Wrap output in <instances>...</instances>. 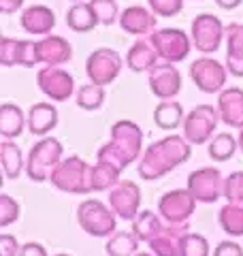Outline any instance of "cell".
Returning a JSON list of instances; mask_svg holds the SVG:
<instances>
[{"label": "cell", "mask_w": 243, "mask_h": 256, "mask_svg": "<svg viewBox=\"0 0 243 256\" xmlns=\"http://www.w3.org/2000/svg\"><path fill=\"white\" fill-rule=\"evenodd\" d=\"M190 154H192L190 143L186 141V137H180V134H168V137L152 143L145 150V154L139 162L141 180L154 182V180L164 178L175 166L184 164L190 158Z\"/></svg>", "instance_id": "obj_1"}, {"label": "cell", "mask_w": 243, "mask_h": 256, "mask_svg": "<svg viewBox=\"0 0 243 256\" xmlns=\"http://www.w3.org/2000/svg\"><path fill=\"white\" fill-rule=\"evenodd\" d=\"M143 132L141 126L130 120H120L111 126V141L98 150V162H107L124 171L128 164L134 162L141 154Z\"/></svg>", "instance_id": "obj_2"}, {"label": "cell", "mask_w": 243, "mask_h": 256, "mask_svg": "<svg viewBox=\"0 0 243 256\" xmlns=\"http://www.w3.org/2000/svg\"><path fill=\"white\" fill-rule=\"evenodd\" d=\"M50 182L62 192L90 194L92 192V164L84 162L79 156H68L56 166Z\"/></svg>", "instance_id": "obj_3"}, {"label": "cell", "mask_w": 243, "mask_h": 256, "mask_svg": "<svg viewBox=\"0 0 243 256\" xmlns=\"http://www.w3.org/2000/svg\"><path fill=\"white\" fill-rule=\"evenodd\" d=\"M62 154H64V148L58 139H54V137L40 139L36 146L30 150L28 160H26L28 180L36 182V184L52 180V173L56 171V166L62 162Z\"/></svg>", "instance_id": "obj_4"}, {"label": "cell", "mask_w": 243, "mask_h": 256, "mask_svg": "<svg viewBox=\"0 0 243 256\" xmlns=\"http://www.w3.org/2000/svg\"><path fill=\"white\" fill-rule=\"evenodd\" d=\"M77 220L79 226L92 237H111L118 233V216L96 198H86L77 207Z\"/></svg>", "instance_id": "obj_5"}, {"label": "cell", "mask_w": 243, "mask_h": 256, "mask_svg": "<svg viewBox=\"0 0 243 256\" xmlns=\"http://www.w3.org/2000/svg\"><path fill=\"white\" fill-rule=\"evenodd\" d=\"M196 203L198 201L192 196L188 188L171 190L158 201V214L171 226H186L188 220L192 218L194 210H196Z\"/></svg>", "instance_id": "obj_6"}, {"label": "cell", "mask_w": 243, "mask_h": 256, "mask_svg": "<svg viewBox=\"0 0 243 256\" xmlns=\"http://www.w3.org/2000/svg\"><path fill=\"white\" fill-rule=\"evenodd\" d=\"M150 43L162 60L171 64L186 60L192 50V38H188V34L180 28H160L150 36Z\"/></svg>", "instance_id": "obj_7"}, {"label": "cell", "mask_w": 243, "mask_h": 256, "mask_svg": "<svg viewBox=\"0 0 243 256\" xmlns=\"http://www.w3.org/2000/svg\"><path fill=\"white\" fill-rule=\"evenodd\" d=\"M220 114L212 105H198L194 107L184 120V137L190 146H202L214 134Z\"/></svg>", "instance_id": "obj_8"}, {"label": "cell", "mask_w": 243, "mask_h": 256, "mask_svg": "<svg viewBox=\"0 0 243 256\" xmlns=\"http://www.w3.org/2000/svg\"><path fill=\"white\" fill-rule=\"evenodd\" d=\"M88 77H90V84L94 86H109L111 82H116V77L122 70V58L116 50H109V47H100L96 50L86 64Z\"/></svg>", "instance_id": "obj_9"}, {"label": "cell", "mask_w": 243, "mask_h": 256, "mask_svg": "<svg viewBox=\"0 0 243 256\" xmlns=\"http://www.w3.org/2000/svg\"><path fill=\"white\" fill-rule=\"evenodd\" d=\"M224 182L222 173L214 166L196 169L188 175V190L198 203H216L220 196H224Z\"/></svg>", "instance_id": "obj_10"}, {"label": "cell", "mask_w": 243, "mask_h": 256, "mask_svg": "<svg viewBox=\"0 0 243 256\" xmlns=\"http://www.w3.org/2000/svg\"><path fill=\"white\" fill-rule=\"evenodd\" d=\"M224 34L226 28H222V22L212 13H200L192 22V43L202 54H214L220 50Z\"/></svg>", "instance_id": "obj_11"}, {"label": "cell", "mask_w": 243, "mask_h": 256, "mask_svg": "<svg viewBox=\"0 0 243 256\" xmlns=\"http://www.w3.org/2000/svg\"><path fill=\"white\" fill-rule=\"evenodd\" d=\"M111 212L122 220H134L141 207V188L130 180H120L109 192Z\"/></svg>", "instance_id": "obj_12"}, {"label": "cell", "mask_w": 243, "mask_h": 256, "mask_svg": "<svg viewBox=\"0 0 243 256\" xmlns=\"http://www.w3.org/2000/svg\"><path fill=\"white\" fill-rule=\"evenodd\" d=\"M226 66H222V62H218L214 58H198L190 64V75L192 82L196 84L200 92L216 94L220 92L226 84Z\"/></svg>", "instance_id": "obj_13"}, {"label": "cell", "mask_w": 243, "mask_h": 256, "mask_svg": "<svg viewBox=\"0 0 243 256\" xmlns=\"http://www.w3.org/2000/svg\"><path fill=\"white\" fill-rule=\"evenodd\" d=\"M36 84L40 88V92L45 96H50L52 100L62 102L68 100V96L75 90V79L70 73H66L60 66H45L38 70L36 75Z\"/></svg>", "instance_id": "obj_14"}, {"label": "cell", "mask_w": 243, "mask_h": 256, "mask_svg": "<svg viewBox=\"0 0 243 256\" xmlns=\"http://www.w3.org/2000/svg\"><path fill=\"white\" fill-rule=\"evenodd\" d=\"M150 88L162 100H173L182 90V75L171 62H160L150 70Z\"/></svg>", "instance_id": "obj_15"}, {"label": "cell", "mask_w": 243, "mask_h": 256, "mask_svg": "<svg viewBox=\"0 0 243 256\" xmlns=\"http://www.w3.org/2000/svg\"><path fill=\"white\" fill-rule=\"evenodd\" d=\"M0 64L2 66H15V64H22V66H34L38 64L36 58V43L30 41H15V38L4 36L0 41Z\"/></svg>", "instance_id": "obj_16"}, {"label": "cell", "mask_w": 243, "mask_h": 256, "mask_svg": "<svg viewBox=\"0 0 243 256\" xmlns=\"http://www.w3.org/2000/svg\"><path fill=\"white\" fill-rule=\"evenodd\" d=\"M120 26L124 28L128 34H134V36H152L156 32V13L145 9V6H128V9L122 11L120 15Z\"/></svg>", "instance_id": "obj_17"}, {"label": "cell", "mask_w": 243, "mask_h": 256, "mask_svg": "<svg viewBox=\"0 0 243 256\" xmlns=\"http://www.w3.org/2000/svg\"><path fill=\"white\" fill-rule=\"evenodd\" d=\"M218 114L224 124L232 128H243V90L228 88L218 96Z\"/></svg>", "instance_id": "obj_18"}, {"label": "cell", "mask_w": 243, "mask_h": 256, "mask_svg": "<svg viewBox=\"0 0 243 256\" xmlns=\"http://www.w3.org/2000/svg\"><path fill=\"white\" fill-rule=\"evenodd\" d=\"M70 43L62 36H45L43 41L36 43V58L38 62H45L47 66H60L70 60Z\"/></svg>", "instance_id": "obj_19"}, {"label": "cell", "mask_w": 243, "mask_h": 256, "mask_svg": "<svg viewBox=\"0 0 243 256\" xmlns=\"http://www.w3.org/2000/svg\"><path fill=\"white\" fill-rule=\"evenodd\" d=\"M190 230V226H164V230L150 242V250L154 256H182V237Z\"/></svg>", "instance_id": "obj_20"}, {"label": "cell", "mask_w": 243, "mask_h": 256, "mask_svg": "<svg viewBox=\"0 0 243 256\" xmlns=\"http://www.w3.org/2000/svg\"><path fill=\"white\" fill-rule=\"evenodd\" d=\"M20 24L30 34H50L52 28L56 26V15L50 6L34 4V6H28V9L22 13Z\"/></svg>", "instance_id": "obj_21"}, {"label": "cell", "mask_w": 243, "mask_h": 256, "mask_svg": "<svg viewBox=\"0 0 243 256\" xmlns=\"http://www.w3.org/2000/svg\"><path fill=\"white\" fill-rule=\"evenodd\" d=\"M226 68L234 77H243V24L226 28Z\"/></svg>", "instance_id": "obj_22"}, {"label": "cell", "mask_w": 243, "mask_h": 256, "mask_svg": "<svg viewBox=\"0 0 243 256\" xmlns=\"http://www.w3.org/2000/svg\"><path fill=\"white\" fill-rule=\"evenodd\" d=\"M58 126V109L52 102H36L28 111V130L36 137H45L52 128Z\"/></svg>", "instance_id": "obj_23"}, {"label": "cell", "mask_w": 243, "mask_h": 256, "mask_svg": "<svg viewBox=\"0 0 243 256\" xmlns=\"http://www.w3.org/2000/svg\"><path fill=\"white\" fill-rule=\"evenodd\" d=\"M158 58L160 56L156 50H154V45L150 41H139L128 50L126 64L130 66V70H134V73H145V70L150 73L156 64H160Z\"/></svg>", "instance_id": "obj_24"}, {"label": "cell", "mask_w": 243, "mask_h": 256, "mask_svg": "<svg viewBox=\"0 0 243 256\" xmlns=\"http://www.w3.org/2000/svg\"><path fill=\"white\" fill-rule=\"evenodd\" d=\"M26 122H28V118H24V111L18 105L4 102L0 107V134L6 141H13L15 137H20Z\"/></svg>", "instance_id": "obj_25"}, {"label": "cell", "mask_w": 243, "mask_h": 256, "mask_svg": "<svg viewBox=\"0 0 243 256\" xmlns=\"http://www.w3.org/2000/svg\"><path fill=\"white\" fill-rule=\"evenodd\" d=\"M130 230L134 233V237L139 239V242L150 244V242H154V239H156L162 233V230H164V224H162L158 214L145 210V212H141L132 220V228Z\"/></svg>", "instance_id": "obj_26"}, {"label": "cell", "mask_w": 243, "mask_h": 256, "mask_svg": "<svg viewBox=\"0 0 243 256\" xmlns=\"http://www.w3.org/2000/svg\"><path fill=\"white\" fill-rule=\"evenodd\" d=\"M184 109L177 100H162L160 105L154 109V122L162 130H173L180 124H184Z\"/></svg>", "instance_id": "obj_27"}, {"label": "cell", "mask_w": 243, "mask_h": 256, "mask_svg": "<svg viewBox=\"0 0 243 256\" xmlns=\"http://www.w3.org/2000/svg\"><path fill=\"white\" fill-rule=\"evenodd\" d=\"M96 24L98 20H96V13L90 2H75V6L66 13V26L75 32H90Z\"/></svg>", "instance_id": "obj_28"}, {"label": "cell", "mask_w": 243, "mask_h": 256, "mask_svg": "<svg viewBox=\"0 0 243 256\" xmlns=\"http://www.w3.org/2000/svg\"><path fill=\"white\" fill-rule=\"evenodd\" d=\"M139 239L134 237L132 230H118L116 235L109 237L107 246H104V250H107L109 256H136L139 252Z\"/></svg>", "instance_id": "obj_29"}, {"label": "cell", "mask_w": 243, "mask_h": 256, "mask_svg": "<svg viewBox=\"0 0 243 256\" xmlns=\"http://www.w3.org/2000/svg\"><path fill=\"white\" fill-rule=\"evenodd\" d=\"M218 222L226 235L230 237H243V207L226 203L220 212H218Z\"/></svg>", "instance_id": "obj_30"}, {"label": "cell", "mask_w": 243, "mask_h": 256, "mask_svg": "<svg viewBox=\"0 0 243 256\" xmlns=\"http://www.w3.org/2000/svg\"><path fill=\"white\" fill-rule=\"evenodd\" d=\"M0 160H2V169L6 178L18 180L24 169V158H22V150L18 148V143H13V141L0 143Z\"/></svg>", "instance_id": "obj_31"}, {"label": "cell", "mask_w": 243, "mask_h": 256, "mask_svg": "<svg viewBox=\"0 0 243 256\" xmlns=\"http://www.w3.org/2000/svg\"><path fill=\"white\" fill-rule=\"evenodd\" d=\"M120 173L116 166H111L107 162H96L92 166V192H102L111 190L120 182Z\"/></svg>", "instance_id": "obj_32"}, {"label": "cell", "mask_w": 243, "mask_h": 256, "mask_svg": "<svg viewBox=\"0 0 243 256\" xmlns=\"http://www.w3.org/2000/svg\"><path fill=\"white\" fill-rule=\"evenodd\" d=\"M234 152H237V139H234L230 132H220L212 143H209V156L214 160H218V162L230 160L234 156Z\"/></svg>", "instance_id": "obj_33"}, {"label": "cell", "mask_w": 243, "mask_h": 256, "mask_svg": "<svg viewBox=\"0 0 243 256\" xmlns=\"http://www.w3.org/2000/svg\"><path fill=\"white\" fill-rule=\"evenodd\" d=\"M77 105L86 111H96L102 102H104V88L100 86H94V84H88V86H81L79 92L75 96Z\"/></svg>", "instance_id": "obj_34"}, {"label": "cell", "mask_w": 243, "mask_h": 256, "mask_svg": "<svg viewBox=\"0 0 243 256\" xmlns=\"http://www.w3.org/2000/svg\"><path fill=\"white\" fill-rule=\"evenodd\" d=\"M182 256H209V242L198 233H186L182 237Z\"/></svg>", "instance_id": "obj_35"}, {"label": "cell", "mask_w": 243, "mask_h": 256, "mask_svg": "<svg viewBox=\"0 0 243 256\" xmlns=\"http://www.w3.org/2000/svg\"><path fill=\"white\" fill-rule=\"evenodd\" d=\"M224 198L232 205L243 207V171L230 173L224 182Z\"/></svg>", "instance_id": "obj_36"}, {"label": "cell", "mask_w": 243, "mask_h": 256, "mask_svg": "<svg viewBox=\"0 0 243 256\" xmlns=\"http://www.w3.org/2000/svg\"><path fill=\"white\" fill-rule=\"evenodd\" d=\"M90 4L96 13V20L102 26H111L120 18V9H118L116 0H90Z\"/></svg>", "instance_id": "obj_37"}, {"label": "cell", "mask_w": 243, "mask_h": 256, "mask_svg": "<svg viewBox=\"0 0 243 256\" xmlns=\"http://www.w3.org/2000/svg\"><path fill=\"white\" fill-rule=\"evenodd\" d=\"M20 203L9 194H0V226L6 228L20 220Z\"/></svg>", "instance_id": "obj_38"}, {"label": "cell", "mask_w": 243, "mask_h": 256, "mask_svg": "<svg viewBox=\"0 0 243 256\" xmlns=\"http://www.w3.org/2000/svg\"><path fill=\"white\" fill-rule=\"evenodd\" d=\"M152 11L162 18H175L184 9V0H148Z\"/></svg>", "instance_id": "obj_39"}, {"label": "cell", "mask_w": 243, "mask_h": 256, "mask_svg": "<svg viewBox=\"0 0 243 256\" xmlns=\"http://www.w3.org/2000/svg\"><path fill=\"white\" fill-rule=\"evenodd\" d=\"M20 250H22V246L18 244V239L13 235L9 233L0 235V256H18Z\"/></svg>", "instance_id": "obj_40"}, {"label": "cell", "mask_w": 243, "mask_h": 256, "mask_svg": "<svg viewBox=\"0 0 243 256\" xmlns=\"http://www.w3.org/2000/svg\"><path fill=\"white\" fill-rule=\"evenodd\" d=\"M214 256H243V248L234 242H220Z\"/></svg>", "instance_id": "obj_41"}, {"label": "cell", "mask_w": 243, "mask_h": 256, "mask_svg": "<svg viewBox=\"0 0 243 256\" xmlns=\"http://www.w3.org/2000/svg\"><path fill=\"white\" fill-rule=\"evenodd\" d=\"M18 256H47V250L36 242H28V244L22 246V250H20Z\"/></svg>", "instance_id": "obj_42"}, {"label": "cell", "mask_w": 243, "mask_h": 256, "mask_svg": "<svg viewBox=\"0 0 243 256\" xmlns=\"http://www.w3.org/2000/svg\"><path fill=\"white\" fill-rule=\"evenodd\" d=\"M24 4V0H0V11L2 13H15Z\"/></svg>", "instance_id": "obj_43"}, {"label": "cell", "mask_w": 243, "mask_h": 256, "mask_svg": "<svg viewBox=\"0 0 243 256\" xmlns=\"http://www.w3.org/2000/svg\"><path fill=\"white\" fill-rule=\"evenodd\" d=\"M216 2H218V6H222V9L232 11V9H237V6L241 4V0H216Z\"/></svg>", "instance_id": "obj_44"}, {"label": "cell", "mask_w": 243, "mask_h": 256, "mask_svg": "<svg viewBox=\"0 0 243 256\" xmlns=\"http://www.w3.org/2000/svg\"><path fill=\"white\" fill-rule=\"evenodd\" d=\"M239 150L243 152V128H241V132H239Z\"/></svg>", "instance_id": "obj_45"}, {"label": "cell", "mask_w": 243, "mask_h": 256, "mask_svg": "<svg viewBox=\"0 0 243 256\" xmlns=\"http://www.w3.org/2000/svg\"><path fill=\"white\" fill-rule=\"evenodd\" d=\"M136 256H154V254H150V252H139Z\"/></svg>", "instance_id": "obj_46"}, {"label": "cell", "mask_w": 243, "mask_h": 256, "mask_svg": "<svg viewBox=\"0 0 243 256\" xmlns=\"http://www.w3.org/2000/svg\"><path fill=\"white\" fill-rule=\"evenodd\" d=\"M56 256H68V254H56Z\"/></svg>", "instance_id": "obj_47"}, {"label": "cell", "mask_w": 243, "mask_h": 256, "mask_svg": "<svg viewBox=\"0 0 243 256\" xmlns=\"http://www.w3.org/2000/svg\"><path fill=\"white\" fill-rule=\"evenodd\" d=\"M75 2H81V0H75Z\"/></svg>", "instance_id": "obj_48"}]
</instances>
